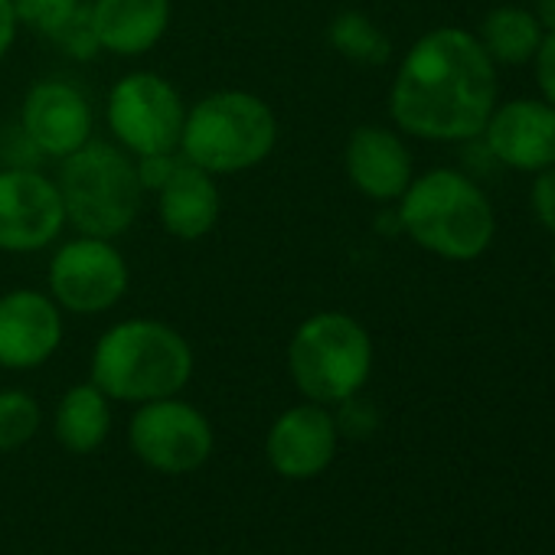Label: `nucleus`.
Instances as JSON below:
<instances>
[{
    "mask_svg": "<svg viewBox=\"0 0 555 555\" xmlns=\"http://www.w3.org/2000/svg\"><path fill=\"white\" fill-rule=\"evenodd\" d=\"M496 108V63L480 40L457 27H438L402 56L389 115L399 131L422 141L480 138Z\"/></svg>",
    "mask_w": 555,
    "mask_h": 555,
    "instance_id": "obj_1",
    "label": "nucleus"
},
{
    "mask_svg": "<svg viewBox=\"0 0 555 555\" xmlns=\"http://www.w3.org/2000/svg\"><path fill=\"white\" fill-rule=\"evenodd\" d=\"M196 370L190 340L157 321L128 318L99 334L89 360V379L121 405H144L180 396Z\"/></svg>",
    "mask_w": 555,
    "mask_h": 555,
    "instance_id": "obj_2",
    "label": "nucleus"
},
{
    "mask_svg": "<svg viewBox=\"0 0 555 555\" xmlns=\"http://www.w3.org/2000/svg\"><path fill=\"white\" fill-rule=\"evenodd\" d=\"M399 229L425 251L448 261L480 258L496 232L487 193L461 170H428L412 177L399 196Z\"/></svg>",
    "mask_w": 555,
    "mask_h": 555,
    "instance_id": "obj_3",
    "label": "nucleus"
},
{
    "mask_svg": "<svg viewBox=\"0 0 555 555\" xmlns=\"http://www.w3.org/2000/svg\"><path fill=\"white\" fill-rule=\"evenodd\" d=\"M278 144L274 108L245 89H219L186 105L180 157L212 177L261 167Z\"/></svg>",
    "mask_w": 555,
    "mask_h": 555,
    "instance_id": "obj_4",
    "label": "nucleus"
},
{
    "mask_svg": "<svg viewBox=\"0 0 555 555\" xmlns=\"http://www.w3.org/2000/svg\"><path fill=\"white\" fill-rule=\"evenodd\" d=\"M66 222L79 235L121 238L141 212L144 190L138 183L134 157L115 141H89L66 160H60L56 177Z\"/></svg>",
    "mask_w": 555,
    "mask_h": 555,
    "instance_id": "obj_5",
    "label": "nucleus"
},
{
    "mask_svg": "<svg viewBox=\"0 0 555 555\" xmlns=\"http://www.w3.org/2000/svg\"><path fill=\"white\" fill-rule=\"evenodd\" d=\"M288 376L308 402L337 409L373 376L370 331L347 311L305 318L288 340Z\"/></svg>",
    "mask_w": 555,
    "mask_h": 555,
    "instance_id": "obj_6",
    "label": "nucleus"
},
{
    "mask_svg": "<svg viewBox=\"0 0 555 555\" xmlns=\"http://www.w3.org/2000/svg\"><path fill=\"white\" fill-rule=\"evenodd\" d=\"M186 102L180 89L151 69L125 73L105 102V125L112 141L131 157L173 154L180 147Z\"/></svg>",
    "mask_w": 555,
    "mask_h": 555,
    "instance_id": "obj_7",
    "label": "nucleus"
},
{
    "mask_svg": "<svg viewBox=\"0 0 555 555\" xmlns=\"http://www.w3.org/2000/svg\"><path fill=\"white\" fill-rule=\"evenodd\" d=\"M131 288V268L112 238L79 235L56 245L47 264V292L63 314L99 318L115 311Z\"/></svg>",
    "mask_w": 555,
    "mask_h": 555,
    "instance_id": "obj_8",
    "label": "nucleus"
},
{
    "mask_svg": "<svg viewBox=\"0 0 555 555\" xmlns=\"http://www.w3.org/2000/svg\"><path fill=\"white\" fill-rule=\"evenodd\" d=\"M131 454L167 477L199 470L216 451V431L203 409L180 396L134 405L128 418Z\"/></svg>",
    "mask_w": 555,
    "mask_h": 555,
    "instance_id": "obj_9",
    "label": "nucleus"
},
{
    "mask_svg": "<svg viewBox=\"0 0 555 555\" xmlns=\"http://www.w3.org/2000/svg\"><path fill=\"white\" fill-rule=\"evenodd\" d=\"M66 206L53 177L30 164L0 170V251L37 255L66 232Z\"/></svg>",
    "mask_w": 555,
    "mask_h": 555,
    "instance_id": "obj_10",
    "label": "nucleus"
},
{
    "mask_svg": "<svg viewBox=\"0 0 555 555\" xmlns=\"http://www.w3.org/2000/svg\"><path fill=\"white\" fill-rule=\"evenodd\" d=\"M17 131L43 160H66L95 134V108L69 79H40L21 102Z\"/></svg>",
    "mask_w": 555,
    "mask_h": 555,
    "instance_id": "obj_11",
    "label": "nucleus"
},
{
    "mask_svg": "<svg viewBox=\"0 0 555 555\" xmlns=\"http://www.w3.org/2000/svg\"><path fill=\"white\" fill-rule=\"evenodd\" d=\"M340 451V428L327 405L298 402L278 412L264 431V457L271 470L285 480L321 477Z\"/></svg>",
    "mask_w": 555,
    "mask_h": 555,
    "instance_id": "obj_12",
    "label": "nucleus"
},
{
    "mask_svg": "<svg viewBox=\"0 0 555 555\" xmlns=\"http://www.w3.org/2000/svg\"><path fill=\"white\" fill-rule=\"evenodd\" d=\"M66 337V314L40 288L0 295V370L30 373L47 366Z\"/></svg>",
    "mask_w": 555,
    "mask_h": 555,
    "instance_id": "obj_13",
    "label": "nucleus"
},
{
    "mask_svg": "<svg viewBox=\"0 0 555 555\" xmlns=\"http://www.w3.org/2000/svg\"><path fill=\"white\" fill-rule=\"evenodd\" d=\"M480 134L490 157L513 170L539 173L555 167V108L545 99H516L496 105Z\"/></svg>",
    "mask_w": 555,
    "mask_h": 555,
    "instance_id": "obj_14",
    "label": "nucleus"
},
{
    "mask_svg": "<svg viewBox=\"0 0 555 555\" xmlns=\"http://www.w3.org/2000/svg\"><path fill=\"white\" fill-rule=\"evenodd\" d=\"M344 167L357 193H363L373 203H392L399 199L412 183V151L405 147L402 134L383 125H360L347 147H344Z\"/></svg>",
    "mask_w": 555,
    "mask_h": 555,
    "instance_id": "obj_15",
    "label": "nucleus"
},
{
    "mask_svg": "<svg viewBox=\"0 0 555 555\" xmlns=\"http://www.w3.org/2000/svg\"><path fill=\"white\" fill-rule=\"evenodd\" d=\"M173 21V0H89V24L102 53L134 60L160 47Z\"/></svg>",
    "mask_w": 555,
    "mask_h": 555,
    "instance_id": "obj_16",
    "label": "nucleus"
},
{
    "mask_svg": "<svg viewBox=\"0 0 555 555\" xmlns=\"http://www.w3.org/2000/svg\"><path fill=\"white\" fill-rule=\"evenodd\" d=\"M154 196H157V219L164 232L180 242L206 238L216 229L219 212H222L216 177L183 157L177 170L170 173V180Z\"/></svg>",
    "mask_w": 555,
    "mask_h": 555,
    "instance_id": "obj_17",
    "label": "nucleus"
},
{
    "mask_svg": "<svg viewBox=\"0 0 555 555\" xmlns=\"http://www.w3.org/2000/svg\"><path fill=\"white\" fill-rule=\"evenodd\" d=\"M53 435L69 454H92L112 435V399L89 379L69 386L53 412Z\"/></svg>",
    "mask_w": 555,
    "mask_h": 555,
    "instance_id": "obj_18",
    "label": "nucleus"
},
{
    "mask_svg": "<svg viewBox=\"0 0 555 555\" xmlns=\"http://www.w3.org/2000/svg\"><path fill=\"white\" fill-rule=\"evenodd\" d=\"M545 30L535 21L532 11L522 8H496L483 17L480 24V47L487 50V56L493 63L503 66H522L535 56L539 43H542Z\"/></svg>",
    "mask_w": 555,
    "mask_h": 555,
    "instance_id": "obj_19",
    "label": "nucleus"
},
{
    "mask_svg": "<svg viewBox=\"0 0 555 555\" xmlns=\"http://www.w3.org/2000/svg\"><path fill=\"white\" fill-rule=\"evenodd\" d=\"M327 40L334 53L357 66H386L392 56V40L386 37V30L360 11L337 14L327 27Z\"/></svg>",
    "mask_w": 555,
    "mask_h": 555,
    "instance_id": "obj_20",
    "label": "nucleus"
},
{
    "mask_svg": "<svg viewBox=\"0 0 555 555\" xmlns=\"http://www.w3.org/2000/svg\"><path fill=\"white\" fill-rule=\"evenodd\" d=\"M43 428V409L27 389H0V451H21Z\"/></svg>",
    "mask_w": 555,
    "mask_h": 555,
    "instance_id": "obj_21",
    "label": "nucleus"
},
{
    "mask_svg": "<svg viewBox=\"0 0 555 555\" xmlns=\"http://www.w3.org/2000/svg\"><path fill=\"white\" fill-rule=\"evenodd\" d=\"M89 8V0H14L21 27L56 43Z\"/></svg>",
    "mask_w": 555,
    "mask_h": 555,
    "instance_id": "obj_22",
    "label": "nucleus"
},
{
    "mask_svg": "<svg viewBox=\"0 0 555 555\" xmlns=\"http://www.w3.org/2000/svg\"><path fill=\"white\" fill-rule=\"evenodd\" d=\"M337 409H340V412H337L334 418H337L340 438H344V435H347V438H370V435L376 431V425H379L376 409H373L370 402H363L360 396L340 402Z\"/></svg>",
    "mask_w": 555,
    "mask_h": 555,
    "instance_id": "obj_23",
    "label": "nucleus"
},
{
    "mask_svg": "<svg viewBox=\"0 0 555 555\" xmlns=\"http://www.w3.org/2000/svg\"><path fill=\"white\" fill-rule=\"evenodd\" d=\"M56 47H60L69 60H79V63H92L95 56H102V47H99V40H95V30H92V24H89V8H86V14L56 40Z\"/></svg>",
    "mask_w": 555,
    "mask_h": 555,
    "instance_id": "obj_24",
    "label": "nucleus"
},
{
    "mask_svg": "<svg viewBox=\"0 0 555 555\" xmlns=\"http://www.w3.org/2000/svg\"><path fill=\"white\" fill-rule=\"evenodd\" d=\"M177 164H180V151H173V154H144V157H134V170H138L141 190H144V193H157V190L170 180V173L177 170Z\"/></svg>",
    "mask_w": 555,
    "mask_h": 555,
    "instance_id": "obj_25",
    "label": "nucleus"
},
{
    "mask_svg": "<svg viewBox=\"0 0 555 555\" xmlns=\"http://www.w3.org/2000/svg\"><path fill=\"white\" fill-rule=\"evenodd\" d=\"M529 203H532V212L535 219L555 235V167H545L535 173V183H532V193H529Z\"/></svg>",
    "mask_w": 555,
    "mask_h": 555,
    "instance_id": "obj_26",
    "label": "nucleus"
},
{
    "mask_svg": "<svg viewBox=\"0 0 555 555\" xmlns=\"http://www.w3.org/2000/svg\"><path fill=\"white\" fill-rule=\"evenodd\" d=\"M535 79L542 89V99L555 108V30H548L535 50Z\"/></svg>",
    "mask_w": 555,
    "mask_h": 555,
    "instance_id": "obj_27",
    "label": "nucleus"
},
{
    "mask_svg": "<svg viewBox=\"0 0 555 555\" xmlns=\"http://www.w3.org/2000/svg\"><path fill=\"white\" fill-rule=\"evenodd\" d=\"M17 34H21V21L14 11V0H0V63L11 56Z\"/></svg>",
    "mask_w": 555,
    "mask_h": 555,
    "instance_id": "obj_28",
    "label": "nucleus"
},
{
    "mask_svg": "<svg viewBox=\"0 0 555 555\" xmlns=\"http://www.w3.org/2000/svg\"><path fill=\"white\" fill-rule=\"evenodd\" d=\"M535 21L542 24V30H555V0H535Z\"/></svg>",
    "mask_w": 555,
    "mask_h": 555,
    "instance_id": "obj_29",
    "label": "nucleus"
},
{
    "mask_svg": "<svg viewBox=\"0 0 555 555\" xmlns=\"http://www.w3.org/2000/svg\"><path fill=\"white\" fill-rule=\"evenodd\" d=\"M552 271H555V248H552Z\"/></svg>",
    "mask_w": 555,
    "mask_h": 555,
    "instance_id": "obj_30",
    "label": "nucleus"
}]
</instances>
